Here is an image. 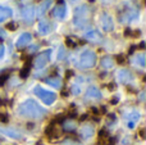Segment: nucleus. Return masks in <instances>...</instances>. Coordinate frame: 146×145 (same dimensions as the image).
<instances>
[{"mask_svg":"<svg viewBox=\"0 0 146 145\" xmlns=\"http://www.w3.org/2000/svg\"><path fill=\"white\" fill-rule=\"evenodd\" d=\"M46 113V110L42 107L37 104L33 99H27L26 102H23L22 104L18 107V114L26 118H33V120H37L41 118L44 114Z\"/></svg>","mask_w":146,"mask_h":145,"instance_id":"f257e3e1","label":"nucleus"},{"mask_svg":"<svg viewBox=\"0 0 146 145\" xmlns=\"http://www.w3.org/2000/svg\"><path fill=\"white\" fill-rule=\"evenodd\" d=\"M91 19V10L87 5H80L74 10V17H73V25L77 28H85L90 26Z\"/></svg>","mask_w":146,"mask_h":145,"instance_id":"f03ea898","label":"nucleus"},{"mask_svg":"<svg viewBox=\"0 0 146 145\" xmlns=\"http://www.w3.org/2000/svg\"><path fill=\"white\" fill-rule=\"evenodd\" d=\"M139 13H140V8L137 7V5H135L133 3H124L123 8L119 10L118 19L121 21L122 23L132 22V21L137 19Z\"/></svg>","mask_w":146,"mask_h":145,"instance_id":"7ed1b4c3","label":"nucleus"},{"mask_svg":"<svg viewBox=\"0 0 146 145\" xmlns=\"http://www.w3.org/2000/svg\"><path fill=\"white\" fill-rule=\"evenodd\" d=\"M96 63V54L92 50H85L80 55V61H78V67L82 69L92 68Z\"/></svg>","mask_w":146,"mask_h":145,"instance_id":"20e7f679","label":"nucleus"},{"mask_svg":"<svg viewBox=\"0 0 146 145\" xmlns=\"http://www.w3.org/2000/svg\"><path fill=\"white\" fill-rule=\"evenodd\" d=\"M33 94H35L36 96L40 98V99L44 102V104H46V105L53 104V103L56 100L55 92H51V91H49V90H45L41 86H36L35 89H33Z\"/></svg>","mask_w":146,"mask_h":145,"instance_id":"39448f33","label":"nucleus"},{"mask_svg":"<svg viewBox=\"0 0 146 145\" xmlns=\"http://www.w3.org/2000/svg\"><path fill=\"white\" fill-rule=\"evenodd\" d=\"M50 55H51V50H50V49H48V50L40 53L35 58V61H33V67H35L36 69L44 68V67L49 63V61H50Z\"/></svg>","mask_w":146,"mask_h":145,"instance_id":"423d86ee","label":"nucleus"},{"mask_svg":"<svg viewBox=\"0 0 146 145\" xmlns=\"http://www.w3.org/2000/svg\"><path fill=\"white\" fill-rule=\"evenodd\" d=\"M100 25L103 27V30L105 32H109V31H113L114 28V21L113 18L109 15V13H103L100 15Z\"/></svg>","mask_w":146,"mask_h":145,"instance_id":"0eeeda50","label":"nucleus"},{"mask_svg":"<svg viewBox=\"0 0 146 145\" xmlns=\"http://www.w3.org/2000/svg\"><path fill=\"white\" fill-rule=\"evenodd\" d=\"M21 13H22V18L25 22H27V23L33 22V19H35V8H33V5H31V4L25 5L22 8V10H21Z\"/></svg>","mask_w":146,"mask_h":145,"instance_id":"6e6552de","label":"nucleus"},{"mask_svg":"<svg viewBox=\"0 0 146 145\" xmlns=\"http://www.w3.org/2000/svg\"><path fill=\"white\" fill-rule=\"evenodd\" d=\"M117 78H118V81L121 82V84L127 85L133 80V76H132V73L128 69H121V71L118 72V74H117Z\"/></svg>","mask_w":146,"mask_h":145,"instance_id":"1a4fd4ad","label":"nucleus"},{"mask_svg":"<svg viewBox=\"0 0 146 145\" xmlns=\"http://www.w3.org/2000/svg\"><path fill=\"white\" fill-rule=\"evenodd\" d=\"M140 117H141V114H140L139 112H136V110H133V112H131V113H127L124 118H126V121H127L128 128H133L135 125L139 122Z\"/></svg>","mask_w":146,"mask_h":145,"instance_id":"9d476101","label":"nucleus"},{"mask_svg":"<svg viewBox=\"0 0 146 145\" xmlns=\"http://www.w3.org/2000/svg\"><path fill=\"white\" fill-rule=\"evenodd\" d=\"M51 15H53L55 19H59V21L66 19V17H67V8L64 7V5L55 7L53 10H51Z\"/></svg>","mask_w":146,"mask_h":145,"instance_id":"9b49d317","label":"nucleus"},{"mask_svg":"<svg viewBox=\"0 0 146 145\" xmlns=\"http://www.w3.org/2000/svg\"><path fill=\"white\" fill-rule=\"evenodd\" d=\"M31 40H32V35L28 33V32H25V33H22V35L18 37L15 45H17L18 49H22V48H25V46H27L28 44H30Z\"/></svg>","mask_w":146,"mask_h":145,"instance_id":"f8f14e48","label":"nucleus"},{"mask_svg":"<svg viewBox=\"0 0 146 145\" xmlns=\"http://www.w3.org/2000/svg\"><path fill=\"white\" fill-rule=\"evenodd\" d=\"M86 96H87L88 99H92V100H100L101 99V92L98 87L90 86L87 89V91H86Z\"/></svg>","mask_w":146,"mask_h":145,"instance_id":"ddd939ff","label":"nucleus"},{"mask_svg":"<svg viewBox=\"0 0 146 145\" xmlns=\"http://www.w3.org/2000/svg\"><path fill=\"white\" fill-rule=\"evenodd\" d=\"M85 39L88 41H92V43H98V41L101 40V35L99 31L91 30V31H87V32L85 33Z\"/></svg>","mask_w":146,"mask_h":145,"instance_id":"4468645a","label":"nucleus"},{"mask_svg":"<svg viewBox=\"0 0 146 145\" xmlns=\"http://www.w3.org/2000/svg\"><path fill=\"white\" fill-rule=\"evenodd\" d=\"M94 134H95V130H94V127L92 126H90V125H86V126H83V127L81 128V136H82L85 140L92 138Z\"/></svg>","mask_w":146,"mask_h":145,"instance_id":"2eb2a0df","label":"nucleus"},{"mask_svg":"<svg viewBox=\"0 0 146 145\" xmlns=\"http://www.w3.org/2000/svg\"><path fill=\"white\" fill-rule=\"evenodd\" d=\"M0 132L4 134V135H7V136H9V138H12V139H21L22 138V135H21L17 130H13V128H3V127H0Z\"/></svg>","mask_w":146,"mask_h":145,"instance_id":"dca6fc26","label":"nucleus"},{"mask_svg":"<svg viewBox=\"0 0 146 145\" xmlns=\"http://www.w3.org/2000/svg\"><path fill=\"white\" fill-rule=\"evenodd\" d=\"M51 4H53V0H44V1L40 4L38 9H37V14L40 15V17H42V15L48 12L49 8L51 7Z\"/></svg>","mask_w":146,"mask_h":145,"instance_id":"f3484780","label":"nucleus"},{"mask_svg":"<svg viewBox=\"0 0 146 145\" xmlns=\"http://www.w3.org/2000/svg\"><path fill=\"white\" fill-rule=\"evenodd\" d=\"M37 30L41 35H46V33H49L51 31V26L48 21H41L37 26Z\"/></svg>","mask_w":146,"mask_h":145,"instance_id":"a211bd4d","label":"nucleus"},{"mask_svg":"<svg viewBox=\"0 0 146 145\" xmlns=\"http://www.w3.org/2000/svg\"><path fill=\"white\" fill-rule=\"evenodd\" d=\"M45 82L48 85H50V86H53V87H55V89H59V87L62 86V81H60V78H59L58 76H51V77H49V78H46L45 80Z\"/></svg>","mask_w":146,"mask_h":145,"instance_id":"6ab92c4d","label":"nucleus"},{"mask_svg":"<svg viewBox=\"0 0 146 145\" xmlns=\"http://www.w3.org/2000/svg\"><path fill=\"white\" fill-rule=\"evenodd\" d=\"M12 15V9L10 8H7V7H0V23L4 22L5 19Z\"/></svg>","mask_w":146,"mask_h":145,"instance_id":"aec40b11","label":"nucleus"},{"mask_svg":"<svg viewBox=\"0 0 146 145\" xmlns=\"http://www.w3.org/2000/svg\"><path fill=\"white\" fill-rule=\"evenodd\" d=\"M113 66H114V61H113V58H111V57L105 55L103 59H101V67H103V68L109 69V68H111Z\"/></svg>","mask_w":146,"mask_h":145,"instance_id":"412c9836","label":"nucleus"},{"mask_svg":"<svg viewBox=\"0 0 146 145\" xmlns=\"http://www.w3.org/2000/svg\"><path fill=\"white\" fill-rule=\"evenodd\" d=\"M63 128L67 132H72L76 130V125L73 122H63Z\"/></svg>","mask_w":146,"mask_h":145,"instance_id":"4be33fe9","label":"nucleus"},{"mask_svg":"<svg viewBox=\"0 0 146 145\" xmlns=\"http://www.w3.org/2000/svg\"><path fill=\"white\" fill-rule=\"evenodd\" d=\"M135 63L139 64L140 67H145V55L144 54H139V55H136V58H135Z\"/></svg>","mask_w":146,"mask_h":145,"instance_id":"5701e85b","label":"nucleus"},{"mask_svg":"<svg viewBox=\"0 0 146 145\" xmlns=\"http://www.w3.org/2000/svg\"><path fill=\"white\" fill-rule=\"evenodd\" d=\"M9 74H10V71H5L0 74V86H3L5 84V81L9 78Z\"/></svg>","mask_w":146,"mask_h":145,"instance_id":"b1692460","label":"nucleus"},{"mask_svg":"<svg viewBox=\"0 0 146 145\" xmlns=\"http://www.w3.org/2000/svg\"><path fill=\"white\" fill-rule=\"evenodd\" d=\"M64 120H66L64 114H59V116H56L53 121H51V125H55V123H63Z\"/></svg>","mask_w":146,"mask_h":145,"instance_id":"393cba45","label":"nucleus"},{"mask_svg":"<svg viewBox=\"0 0 146 145\" xmlns=\"http://www.w3.org/2000/svg\"><path fill=\"white\" fill-rule=\"evenodd\" d=\"M81 91H82V90H81V86H80L78 84H74V85L72 86V92H73L74 95H80Z\"/></svg>","mask_w":146,"mask_h":145,"instance_id":"a878e982","label":"nucleus"},{"mask_svg":"<svg viewBox=\"0 0 146 145\" xmlns=\"http://www.w3.org/2000/svg\"><path fill=\"white\" fill-rule=\"evenodd\" d=\"M5 28H7V30H9V31H15L18 28V25H17V23H14V22H9L7 26H5Z\"/></svg>","mask_w":146,"mask_h":145,"instance_id":"bb28decb","label":"nucleus"},{"mask_svg":"<svg viewBox=\"0 0 146 145\" xmlns=\"http://www.w3.org/2000/svg\"><path fill=\"white\" fill-rule=\"evenodd\" d=\"M115 61H117V63L123 64L124 62H126V57H124L123 54H118V55H115Z\"/></svg>","mask_w":146,"mask_h":145,"instance_id":"cd10ccee","label":"nucleus"},{"mask_svg":"<svg viewBox=\"0 0 146 145\" xmlns=\"http://www.w3.org/2000/svg\"><path fill=\"white\" fill-rule=\"evenodd\" d=\"M108 140H109V136H108V138H99L98 145H109Z\"/></svg>","mask_w":146,"mask_h":145,"instance_id":"c85d7f7f","label":"nucleus"},{"mask_svg":"<svg viewBox=\"0 0 146 145\" xmlns=\"http://www.w3.org/2000/svg\"><path fill=\"white\" fill-rule=\"evenodd\" d=\"M66 45L68 46V48H74V46L77 45V44H76L73 40H71L69 37H67V40H66Z\"/></svg>","mask_w":146,"mask_h":145,"instance_id":"c756f323","label":"nucleus"},{"mask_svg":"<svg viewBox=\"0 0 146 145\" xmlns=\"http://www.w3.org/2000/svg\"><path fill=\"white\" fill-rule=\"evenodd\" d=\"M0 121H1L3 123H8V121H9V117H8L7 113H3V114H0Z\"/></svg>","mask_w":146,"mask_h":145,"instance_id":"7c9ffc66","label":"nucleus"},{"mask_svg":"<svg viewBox=\"0 0 146 145\" xmlns=\"http://www.w3.org/2000/svg\"><path fill=\"white\" fill-rule=\"evenodd\" d=\"M64 57H66V51H64V48L62 46V48L59 49V55H58V59H59V61H62V59H63Z\"/></svg>","mask_w":146,"mask_h":145,"instance_id":"2f4dec72","label":"nucleus"},{"mask_svg":"<svg viewBox=\"0 0 146 145\" xmlns=\"http://www.w3.org/2000/svg\"><path fill=\"white\" fill-rule=\"evenodd\" d=\"M72 76H74V72H73L72 69H68V71L66 72V78L68 80V78H71Z\"/></svg>","mask_w":146,"mask_h":145,"instance_id":"473e14b6","label":"nucleus"},{"mask_svg":"<svg viewBox=\"0 0 146 145\" xmlns=\"http://www.w3.org/2000/svg\"><path fill=\"white\" fill-rule=\"evenodd\" d=\"M4 53H5V48H4V45H3V44H0V59L4 57Z\"/></svg>","mask_w":146,"mask_h":145,"instance_id":"72a5a7b5","label":"nucleus"},{"mask_svg":"<svg viewBox=\"0 0 146 145\" xmlns=\"http://www.w3.org/2000/svg\"><path fill=\"white\" fill-rule=\"evenodd\" d=\"M62 145H80V144H78V143H74V141H72V140H66Z\"/></svg>","mask_w":146,"mask_h":145,"instance_id":"f704fd0d","label":"nucleus"},{"mask_svg":"<svg viewBox=\"0 0 146 145\" xmlns=\"http://www.w3.org/2000/svg\"><path fill=\"white\" fill-rule=\"evenodd\" d=\"M68 117L69 118H76V117H77V112H76V109L74 110H71V112L68 113Z\"/></svg>","mask_w":146,"mask_h":145,"instance_id":"c9c22d12","label":"nucleus"},{"mask_svg":"<svg viewBox=\"0 0 146 145\" xmlns=\"http://www.w3.org/2000/svg\"><path fill=\"white\" fill-rule=\"evenodd\" d=\"M124 36H126V37H129V36H131V33H132V31H131V28H126V30H124Z\"/></svg>","mask_w":146,"mask_h":145,"instance_id":"e433bc0d","label":"nucleus"},{"mask_svg":"<svg viewBox=\"0 0 146 145\" xmlns=\"http://www.w3.org/2000/svg\"><path fill=\"white\" fill-rule=\"evenodd\" d=\"M136 49H137V46H136V45H132L131 48H129V50H128V54H133Z\"/></svg>","mask_w":146,"mask_h":145,"instance_id":"4c0bfd02","label":"nucleus"},{"mask_svg":"<svg viewBox=\"0 0 146 145\" xmlns=\"http://www.w3.org/2000/svg\"><path fill=\"white\" fill-rule=\"evenodd\" d=\"M132 33H133L132 36H135V37H139L140 33H141V31H140V30H136V31H132Z\"/></svg>","mask_w":146,"mask_h":145,"instance_id":"58836bf2","label":"nucleus"},{"mask_svg":"<svg viewBox=\"0 0 146 145\" xmlns=\"http://www.w3.org/2000/svg\"><path fill=\"white\" fill-rule=\"evenodd\" d=\"M101 1H103V3H104V4L109 5V4H111V3H113V0H101Z\"/></svg>","mask_w":146,"mask_h":145,"instance_id":"ea45409f","label":"nucleus"},{"mask_svg":"<svg viewBox=\"0 0 146 145\" xmlns=\"http://www.w3.org/2000/svg\"><path fill=\"white\" fill-rule=\"evenodd\" d=\"M109 90H114V89H115V85H114V84H109Z\"/></svg>","mask_w":146,"mask_h":145,"instance_id":"a19ab883","label":"nucleus"},{"mask_svg":"<svg viewBox=\"0 0 146 145\" xmlns=\"http://www.w3.org/2000/svg\"><path fill=\"white\" fill-rule=\"evenodd\" d=\"M118 103V98H114V99H111V104H117Z\"/></svg>","mask_w":146,"mask_h":145,"instance_id":"79ce46f5","label":"nucleus"},{"mask_svg":"<svg viewBox=\"0 0 146 145\" xmlns=\"http://www.w3.org/2000/svg\"><path fill=\"white\" fill-rule=\"evenodd\" d=\"M81 121H85V120H87V114H83V116H81V118H80Z\"/></svg>","mask_w":146,"mask_h":145,"instance_id":"37998d69","label":"nucleus"},{"mask_svg":"<svg viewBox=\"0 0 146 145\" xmlns=\"http://www.w3.org/2000/svg\"><path fill=\"white\" fill-rule=\"evenodd\" d=\"M139 48H140V49H144V48H145V43H144V41H142V43H140Z\"/></svg>","mask_w":146,"mask_h":145,"instance_id":"c03bdc74","label":"nucleus"},{"mask_svg":"<svg viewBox=\"0 0 146 145\" xmlns=\"http://www.w3.org/2000/svg\"><path fill=\"white\" fill-rule=\"evenodd\" d=\"M56 3H58L59 5H63L64 4V0H56Z\"/></svg>","mask_w":146,"mask_h":145,"instance_id":"a18cd8bd","label":"nucleus"},{"mask_svg":"<svg viewBox=\"0 0 146 145\" xmlns=\"http://www.w3.org/2000/svg\"><path fill=\"white\" fill-rule=\"evenodd\" d=\"M140 135H141V138H144V136H145V130H141V131H140Z\"/></svg>","mask_w":146,"mask_h":145,"instance_id":"49530a36","label":"nucleus"},{"mask_svg":"<svg viewBox=\"0 0 146 145\" xmlns=\"http://www.w3.org/2000/svg\"><path fill=\"white\" fill-rule=\"evenodd\" d=\"M91 112L95 113V114H98V109H96V108H92V109H91Z\"/></svg>","mask_w":146,"mask_h":145,"instance_id":"de8ad7c7","label":"nucleus"},{"mask_svg":"<svg viewBox=\"0 0 146 145\" xmlns=\"http://www.w3.org/2000/svg\"><path fill=\"white\" fill-rule=\"evenodd\" d=\"M62 95H63V96H67L68 94H67V91H63V92H62Z\"/></svg>","mask_w":146,"mask_h":145,"instance_id":"09e8293b","label":"nucleus"},{"mask_svg":"<svg viewBox=\"0 0 146 145\" xmlns=\"http://www.w3.org/2000/svg\"><path fill=\"white\" fill-rule=\"evenodd\" d=\"M88 1H90V3H94V1H95V0H88Z\"/></svg>","mask_w":146,"mask_h":145,"instance_id":"8fccbe9b","label":"nucleus"}]
</instances>
